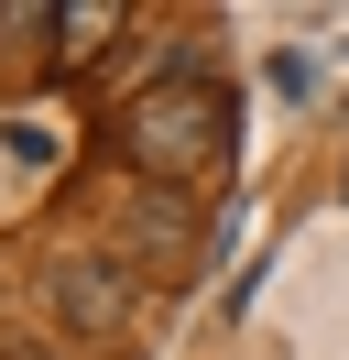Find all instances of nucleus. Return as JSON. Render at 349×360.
Instances as JSON below:
<instances>
[{
  "label": "nucleus",
  "mask_w": 349,
  "mask_h": 360,
  "mask_svg": "<svg viewBox=\"0 0 349 360\" xmlns=\"http://www.w3.org/2000/svg\"><path fill=\"white\" fill-rule=\"evenodd\" d=\"M109 33H131V11H120V0H65V11H55L65 66H99V77H109Z\"/></svg>",
  "instance_id": "nucleus-4"
},
{
  "label": "nucleus",
  "mask_w": 349,
  "mask_h": 360,
  "mask_svg": "<svg viewBox=\"0 0 349 360\" xmlns=\"http://www.w3.org/2000/svg\"><path fill=\"white\" fill-rule=\"evenodd\" d=\"M196 240H208V229H196V207L174 197V186H142V197H131V262L186 273V262H196Z\"/></svg>",
  "instance_id": "nucleus-3"
},
{
  "label": "nucleus",
  "mask_w": 349,
  "mask_h": 360,
  "mask_svg": "<svg viewBox=\"0 0 349 360\" xmlns=\"http://www.w3.org/2000/svg\"><path fill=\"white\" fill-rule=\"evenodd\" d=\"M120 153H131L142 186H174V197H186L196 175L229 164V88H218V77H174V88L131 98L120 110Z\"/></svg>",
  "instance_id": "nucleus-1"
},
{
  "label": "nucleus",
  "mask_w": 349,
  "mask_h": 360,
  "mask_svg": "<svg viewBox=\"0 0 349 360\" xmlns=\"http://www.w3.org/2000/svg\"><path fill=\"white\" fill-rule=\"evenodd\" d=\"M44 306H55V328H77V338H109V328L131 316V262H120V251H77V262H55Z\"/></svg>",
  "instance_id": "nucleus-2"
}]
</instances>
